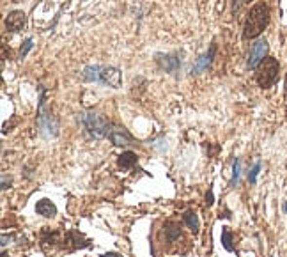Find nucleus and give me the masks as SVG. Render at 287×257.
Masks as SVG:
<instances>
[{"label": "nucleus", "instance_id": "f257e3e1", "mask_svg": "<svg viewBox=\"0 0 287 257\" xmlns=\"http://www.w3.org/2000/svg\"><path fill=\"white\" fill-rule=\"evenodd\" d=\"M269 23V7L266 2H257L250 9L247 21L243 27V38L245 39H255L263 34V30Z\"/></svg>", "mask_w": 287, "mask_h": 257}, {"label": "nucleus", "instance_id": "f03ea898", "mask_svg": "<svg viewBox=\"0 0 287 257\" xmlns=\"http://www.w3.org/2000/svg\"><path fill=\"white\" fill-rule=\"evenodd\" d=\"M80 121H82L83 131L87 133L91 138H105V137L110 135V122L105 119L99 114H94V112H87V114H82L80 116Z\"/></svg>", "mask_w": 287, "mask_h": 257}, {"label": "nucleus", "instance_id": "7ed1b4c3", "mask_svg": "<svg viewBox=\"0 0 287 257\" xmlns=\"http://www.w3.org/2000/svg\"><path fill=\"white\" fill-rule=\"evenodd\" d=\"M278 71H280V64H278L277 59L266 57L257 68V77H255L257 78V83L263 89L271 87L273 83L277 82Z\"/></svg>", "mask_w": 287, "mask_h": 257}, {"label": "nucleus", "instance_id": "20e7f679", "mask_svg": "<svg viewBox=\"0 0 287 257\" xmlns=\"http://www.w3.org/2000/svg\"><path fill=\"white\" fill-rule=\"evenodd\" d=\"M266 55H268V41H266V39H259V41H255L249 52V59H247V66H249V69L259 68V64L266 59Z\"/></svg>", "mask_w": 287, "mask_h": 257}, {"label": "nucleus", "instance_id": "39448f33", "mask_svg": "<svg viewBox=\"0 0 287 257\" xmlns=\"http://www.w3.org/2000/svg\"><path fill=\"white\" fill-rule=\"evenodd\" d=\"M156 62H158V66L161 69H165L167 73H172V75L177 73L181 68V60L175 54H165V55L158 54L156 55Z\"/></svg>", "mask_w": 287, "mask_h": 257}, {"label": "nucleus", "instance_id": "423d86ee", "mask_svg": "<svg viewBox=\"0 0 287 257\" xmlns=\"http://www.w3.org/2000/svg\"><path fill=\"white\" fill-rule=\"evenodd\" d=\"M85 247H89V241L83 238V236L78 233V231H69V233L64 236V245H62L64 250L73 252V250H78V248H85Z\"/></svg>", "mask_w": 287, "mask_h": 257}, {"label": "nucleus", "instance_id": "0eeeda50", "mask_svg": "<svg viewBox=\"0 0 287 257\" xmlns=\"http://www.w3.org/2000/svg\"><path fill=\"white\" fill-rule=\"evenodd\" d=\"M122 77L121 71L114 66H108V68H101V77H99V83H105V85H110L114 89L121 87Z\"/></svg>", "mask_w": 287, "mask_h": 257}, {"label": "nucleus", "instance_id": "6e6552de", "mask_svg": "<svg viewBox=\"0 0 287 257\" xmlns=\"http://www.w3.org/2000/svg\"><path fill=\"white\" fill-rule=\"evenodd\" d=\"M25 21H27V16H25L23 11H11L5 18V27L9 32H19L23 29Z\"/></svg>", "mask_w": 287, "mask_h": 257}, {"label": "nucleus", "instance_id": "1a4fd4ad", "mask_svg": "<svg viewBox=\"0 0 287 257\" xmlns=\"http://www.w3.org/2000/svg\"><path fill=\"white\" fill-rule=\"evenodd\" d=\"M108 137H110V140H112L114 146H117V147L130 146L133 142V137L128 133V130H124V128H121V126H114Z\"/></svg>", "mask_w": 287, "mask_h": 257}, {"label": "nucleus", "instance_id": "9d476101", "mask_svg": "<svg viewBox=\"0 0 287 257\" xmlns=\"http://www.w3.org/2000/svg\"><path fill=\"white\" fill-rule=\"evenodd\" d=\"M36 211L38 215L44 217V218H54L55 215H57V208H55V204L48 199H41L38 204H36Z\"/></svg>", "mask_w": 287, "mask_h": 257}, {"label": "nucleus", "instance_id": "9b49d317", "mask_svg": "<svg viewBox=\"0 0 287 257\" xmlns=\"http://www.w3.org/2000/svg\"><path fill=\"white\" fill-rule=\"evenodd\" d=\"M136 155L133 153V151H124L119 158H117V165H119V169H122V170H130V169H133V165L136 163Z\"/></svg>", "mask_w": 287, "mask_h": 257}, {"label": "nucleus", "instance_id": "f8f14e48", "mask_svg": "<svg viewBox=\"0 0 287 257\" xmlns=\"http://www.w3.org/2000/svg\"><path fill=\"white\" fill-rule=\"evenodd\" d=\"M183 220H185V223L188 225V229H191V231H193V234L199 233L200 222H199V217H197V213H195L193 209H188V211H185V215H183Z\"/></svg>", "mask_w": 287, "mask_h": 257}, {"label": "nucleus", "instance_id": "ddd939ff", "mask_svg": "<svg viewBox=\"0 0 287 257\" xmlns=\"http://www.w3.org/2000/svg\"><path fill=\"white\" fill-rule=\"evenodd\" d=\"M214 52H216V46L214 44H211L210 52L206 55H202V57L197 60V66H195V71H202V69H206L208 66H211V62H213V55Z\"/></svg>", "mask_w": 287, "mask_h": 257}, {"label": "nucleus", "instance_id": "4468645a", "mask_svg": "<svg viewBox=\"0 0 287 257\" xmlns=\"http://www.w3.org/2000/svg\"><path fill=\"white\" fill-rule=\"evenodd\" d=\"M99 77H101V66H89L83 69V78L87 82H99Z\"/></svg>", "mask_w": 287, "mask_h": 257}, {"label": "nucleus", "instance_id": "2eb2a0df", "mask_svg": "<svg viewBox=\"0 0 287 257\" xmlns=\"http://www.w3.org/2000/svg\"><path fill=\"white\" fill-rule=\"evenodd\" d=\"M165 234H167V239L169 241H174L177 236H181V227H179V223H175V222H169L165 225Z\"/></svg>", "mask_w": 287, "mask_h": 257}, {"label": "nucleus", "instance_id": "dca6fc26", "mask_svg": "<svg viewBox=\"0 0 287 257\" xmlns=\"http://www.w3.org/2000/svg\"><path fill=\"white\" fill-rule=\"evenodd\" d=\"M222 245L227 252H232L234 247H232V233H230L229 227H224L222 229Z\"/></svg>", "mask_w": 287, "mask_h": 257}, {"label": "nucleus", "instance_id": "f3484780", "mask_svg": "<svg viewBox=\"0 0 287 257\" xmlns=\"http://www.w3.org/2000/svg\"><path fill=\"white\" fill-rule=\"evenodd\" d=\"M57 239H58V231H52V233H50V231H44L41 241H43V247L46 248V245H55Z\"/></svg>", "mask_w": 287, "mask_h": 257}, {"label": "nucleus", "instance_id": "a211bd4d", "mask_svg": "<svg viewBox=\"0 0 287 257\" xmlns=\"http://www.w3.org/2000/svg\"><path fill=\"white\" fill-rule=\"evenodd\" d=\"M239 170H241V163H239V160L236 158V161H234V167H232V179H230V186H234V184L238 183Z\"/></svg>", "mask_w": 287, "mask_h": 257}, {"label": "nucleus", "instance_id": "6ab92c4d", "mask_svg": "<svg viewBox=\"0 0 287 257\" xmlns=\"http://www.w3.org/2000/svg\"><path fill=\"white\" fill-rule=\"evenodd\" d=\"M30 48H32V39H27V41L21 44V48H19V59H23L25 55L29 54Z\"/></svg>", "mask_w": 287, "mask_h": 257}, {"label": "nucleus", "instance_id": "aec40b11", "mask_svg": "<svg viewBox=\"0 0 287 257\" xmlns=\"http://www.w3.org/2000/svg\"><path fill=\"white\" fill-rule=\"evenodd\" d=\"M259 169H261V165H259V163H255V167H253L252 172L249 174V181H250V183H255V179H257V174H259Z\"/></svg>", "mask_w": 287, "mask_h": 257}, {"label": "nucleus", "instance_id": "412c9836", "mask_svg": "<svg viewBox=\"0 0 287 257\" xmlns=\"http://www.w3.org/2000/svg\"><path fill=\"white\" fill-rule=\"evenodd\" d=\"M213 202H214L213 190H210V192H208V194H206V204H208V208H210V206H213Z\"/></svg>", "mask_w": 287, "mask_h": 257}, {"label": "nucleus", "instance_id": "4be33fe9", "mask_svg": "<svg viewBox=\"0 0 287 257\" xmlns=\"http://www.w3.org/2000/svg\"><path fill=\"white\" fill-rule=\"evenodd\" d=\"M103 257H121V256H119V254H105Z\"/></svg>", "mask_w": 287, "mask_h": 257}, {"label": "nucleus", "instance_id": "5701e85b", "mask_svg": "<svg viewBox=\"0 0 287 257\" xmlns=\"http://www.w3.org/2000/svg\"><path fill=\"white\" fill-rule=\"evenodd\" d=\"M286 87H287V82H286Z\"/></svg>", "mask_w": 287, "mask_h": 257}, {"label": "nucleus", "instance_id": "b1692460", "mask_svg": "<svg viewBox=\"0 0 287 257\" xmlns=\"http://www.w3.org/2000/svg\"><path fill=\"white\" fill-rule=\"evenodd\" d=\"M247 2H250V0H247Z\"/></svg>", "mask_w": 287, "mask_h": 257}]
</instances>
